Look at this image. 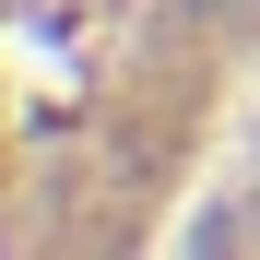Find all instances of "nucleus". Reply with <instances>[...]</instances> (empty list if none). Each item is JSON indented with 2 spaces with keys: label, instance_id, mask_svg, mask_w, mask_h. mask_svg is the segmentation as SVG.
<instances>
[{
  "label": "nucleus",
  "instance_id": "1",
  "mask_svg": "<svg viewBox=\"0 0 260 260\" xmlns=\"http://www.w3.org/2000/svg\"><path fill=\"white\" fill-rule=\"evenodd\" d=\"M201 12H260V0H201Z\"/></svg>",
  "mask_w": 260,
  "mask_h": 260
}]
</instances>
